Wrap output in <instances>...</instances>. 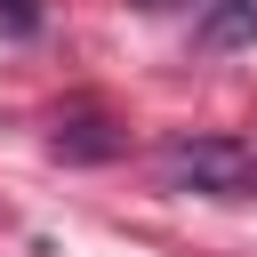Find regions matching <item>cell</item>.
<instances>
[{"label":"cell","mask_w":257,"mask_h":257,"mask_svg":"<svg viewBox=\"0 0 257 257\" xmlns=\"http://www.w3.org/2000/svg\"><path fill=\"white\" fill-rule=\"evenodd\" d=\"M241 169H249V145H233V137H169L161 145V177L193 185V193H233Z\"/></svg>","instance_id":"obj_1"},{"label":"cell","mask_w":257,"mask_h":257,"mask_svg":"<svg viewBox=\"0 0 257 257\" xmlns=\"http://www.w3.org/2000/svg\"><path fill=\"white\" fill-rule=\"evenodd\" d=\"M193 48L225 56V48H257V0H201L193 16Z\"/></svg>","instance_id":"obj_2"},{"label":"cell","mask_w":257,"mask_h":257,"mask_svg":"<svg viewBox=\"0 0 257 257\" xmlns=\"http://www.w3.org/2000/svg\"><path fill=\"white\" fill-rule=\"evenodd\" d=\"M48 145H56V161H112L128 137H120L104 112H88V104H80V112H56V137H48Z\"/></svg>","instance_id":"obj_3"},{"label":"cell","mask_w":257,"mask_h":257,"mask_svg":"<svg viewBox=\"0 0 257 257\" xmlns=\"http://www.w3.org/2000/svg\"><path fill=\"white\" fill-rule=\"evenodd\" d=\"M0 16L8 24H32V0H0Z\"/></svg>","instance_id":"obj_4"},{"label":"cell","mask_w":257,"mask_h":257,"mask_svg":"<svg viewBox=\"0 0 257 257\" xmlns=\"http://www.w3.org/2000/svg\"><path fill=\"white\" fill-rule=\"evenodd\" d=\"M233 193H257V153H249V169H241V185H233Z\"/></svg>","instance_id":"obj_5"}]
</instances>
